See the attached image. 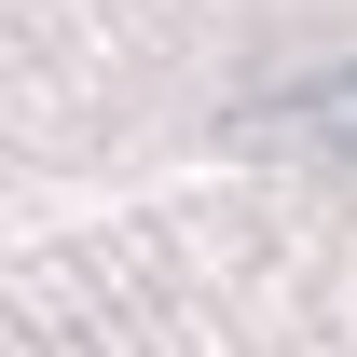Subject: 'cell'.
Wrapping results in <instances>:
<instances>
[{
	"mask_svg": "<svg viewBox=\"0 0 357 357\" xmlns=\"http://www.w3.org/2000/svg\"><path fill=\"white\" fill-rule=\"evenodd\" d=\"M234 137H303V151H357V69H330V83H275L248 96V124Z\"/></svg>",
	"mask_w": 357,
	"mask_h": 357,
	"instance_id": "cell-1",
	"label": "cell"
}]
</instances>
